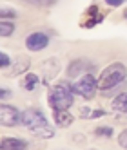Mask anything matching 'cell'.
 <instances>
[{
	"label": "cell",
	"mask_w": 127,
	"mask_h": 150,
	"mask_svg": "<svg viewBox=\"0 0 127 150\" xmlns=\"http://www.w3.org/2000/svg\"><path fill=\"white\" fill-rule=\"evenodd\" d=\"M96 89H98V78H94L91 72L82 74L80 80L73 83V92L83 100H91L96 94Z\"/></svg>",
	"instance_id": "cell-3"
},
{
	"label": "cell",
	"mask_w": 127,
	"mask_h": 150,
	"mask_svg": "<svg viewBox=\"0 0 127 150\" xmlns=\"http://www.w3.org/2000/svg\"><path fill=\"white\" fill-rule=\"evenodd\" d=\"M113 109H114L116 112H123V114H127V92L118 94V96L113 100Z\"/></svg>",
	"instance_id": "cell-12"
},
{
	"label": "cell",
	"mask_w": 127,
	"mask_h": 150,
	"mask_svg": "<svg viewBox=\"0 0 127 150\" xmlns=\"http://www.w3.org/2000/svg\"><path fill=\"white\" fill-rule=\"evenodd\" d=\"M118 145L122 146V148H125L127 150V128H125V130L118 136Z\"/></svg>",
	"instance_id": "cell-19"
},
{
	"label": "cell",
	"mask_w": 127,
	"mask_h": 150,
	"mask_svg": "<svg viewBox=\"0 0 127 150\" xmlns=\"http://www.w3.org/2000/svg\"><path fill=\"white\" fill-rule=\"evenodd\" d=\"M9 96H11V91L0 87V100H6V98H9Z\"/></svg>",
	"instance_id": "cell-21"
},
{
	"label": "cell",
	"mask_w": 127,
	"mask_h": 150,
	"mask_svg": "<svg viewBox=\"0 0 127 150\" xmlns=\"http://www.w3.org/2000/svg\"><path fill=\"white\" fill-rule=\"evenodd\" d=\"M24 2L31 4V6H36V7H51L56 4V0H24Z\"/></svg>",
	"instance_id": "cell-15"
},
{
	"label": "cell",
	"mask_w": 127,
	"mask_h": 150,
	"mask_svg": "<svg viewBox=\"0 0 127 150\" xmlns=\"http://www.w3.org/2000/svg\"><path fill=\"white\" fill-rule=\"evenodd\" d=\"M49 44V36L46 33H31L27 38H26V47L29 51H33V52H38L42 49H46Z\"/></svg>",
	"instance_id": "cell-6"
},
{
	"label": "cell",
	"mask_w": 127,
	"mask_h": 150,
	"mask_svg": "<svg viewBox=\"0 0 127 150\" xmlns=\"http://www.w3.org/2000/svg\"><path fill=\"white\" fill-rule=\"evenodd\" d=\"M38 76L36 74H33V72H27L26 76L22 78V81H20V85L26 89V91H35L36 89V85H38Z\"/></svg>",
	"instance_id": "cell-11"
},
{
	"label": "cell",
	"mask_w": 127,
	"mask_h": 150,
	"mask_svg": "<svg viewBox=\"0 0 127 150\" xmlns=\"http://www.w3.org/2000/svg\"><path fill=\"white\" fill-rule=\"evenodd\" d=\"M15 33V24L9 20H0V38H7Z\"/></svg>",
	"instance_id": "cell-13"
},
{
	"label": "cell",
	"mask_w": 127,
	"mask_h": 150,
	"mask_svg": "<svg viewBox=\"0 0 127 150\" xmlns=\"http://www.w3.org/2000/svg\"><path fill=\"white\" fill-rule=\"evenodd\" d=\"M44 123H47L46 116L36 109H27V110L22 112V116H20V125H24L26 128H29V130L38 127V125H44Z\"/></svg>",
	"instance_id": "cell-5"
},
{
	"label": "cell",
	"mask_w": 127,
	"mask_h": 150,
	"mask_svg": "<svg viewBox=\"0 0 127 150\" xmlns=\"http://www.w3.org/2000/svg\"><path fill=\"white\" fill-rule=\"evenodd\" d=\"M94 134L98 137H111L113 136V128L111 127H98L96 130H94Z\"/></svg>",
	"instance_id": "cell-16"
},
{
	"label": "cell",
	"mask_w": 127,
	"mask_h": 150,
	"mask_svg": "<svg viewBox=\"0 0 127 150\" xmlns=\"http://www.w3.org/2000/svg\"><path fill=\"white\" fill-rule=\"evenodd\" d=\"M123 2H125V0H105V4L111 6V7H118V6H122Z\"/></svg>",
	"instance_id": "cell-20"
},
{
	"label": "cell",
	"mask_w": 127,
	"mask_h": 150,
	"mask_svg": "<svg viewBox=\"0 0 127 150\" xmlns=\"http://www.w3.org/2000/svg\"><path fill=\"white\" fill-rule=\"evenodd\" d=\"M105 112L103 110H91V109H82V117H100V116H103Z\"/></svg>",
	"instance_id": "cell-17"
},
{
	"label": "cell",
	"mask_w": 127,
	"mask_h": 150,
	"mask_svg": "<svg viewBox=\"0 0 127 150\" xmlns=\"http://www.w3.org/2000/svg\"><path fill=\"white\" fill-rule=\"evenodd\" d=\"M0 148L2 150H24L27 148V141L20 137H2L0 139Z\"/></svg>",
	"instance_id": "cell-8"
},
{
	"label": "cell",
	"mask_w": 127,
	"mask_h": 150,
	"mask_svg": "<svg viewBox=\"0 0 127 150\" xmlns=\"http://www.w3.org/2000/svg\"><path fill=\"white\" fill-rule=\"evenodd\" d=\"M20 114L16 107L13 105H7V103H0V125L2 127H16L20 123Z\"/></svg>",
	"instance_id": "cell-4"
},
{
	"label": "cell",
	"mask_w": 127,
	"mask_h": 150,
	"mask_svg": "<svg viewBox=\"0 0 127 150\" xmlns=\"http://www.w3.org/2000/svg\"><path fill=\"white\" fill-rule=\"evenodd\" d=\"M125 78H127L125 65L120 62H114L102 71L100 78H98V89L100 91H111L114 87H118L120 83H123Z\"/></svg>",
	"instance_id": "cell-1"
},
{
	"label": "cell",
	"mask_w": 127,
	"mask_h": 150,
	"mask_svg": "<svg viewBox=\"0 0 127 150\" xmlns=\"http://www.w3.org/2000/svg\"><path fill=\"white\" fill-rule=\"evenodd\" d=\"M16 18V11L7 6H0V20H13Z\"/></svg>",
	"instance_id": "cell-14"
},
{
	"label": "cell",
	"mask_w": 127,
	"mask_h": 150,
	"mask_svg": "<svg viewBox=\"0 0 127 150\" xmlns=\"http://www.w3.org/2000/svg\"><path fill=\"white\" fill-rule=\"evenodd\" d=\"M31 132H33L36 137H40V139H51L53 136H55V128H53L49 123H44V125H38L35 128H31Z\"/></svg>",
	"instance_id": "cell-10"
},
{
	"label": "cell",
	"mask_w": 127,
	"mask_h": 150,
	"mask_svg": "<svg viewBox=\"0 0 127 150\" xmlns=\"http://www.w3.org/2000/svg\"><path fill=\"white\" fill-rule=\"evenodd\" d=\"M9 67H11V58L0 51V69H9Z\"/></svg>",
	"instance_id": "cell-18"
},
{
	"label": "cell",
	"mask_w": 127,
	"mask_h": 150,
	"mask_svg": "<svg viewBox=\"0 0 127 150\" xmlns=\"http://www.w3.org/2000/svg\"><path fill=\"white\" fill-rule=\"evenodd\" d=\"M75 101V92H73V85L69 81H58L49 92V105L55 110L69 109Z\"/></svg>",
	"instance_id": "cell-2"
},
{
	"label": "cell",
	"mask_w": 127,
	"mask_h": 150,
	"mask_svg": "<svg viewBox=\"0 0 127 150\" xmlns=\"http://www.w3.org/2000/svg\"><path fill=\"white\" fill-rule=\"evenodd\" d=\"M94 65L91 62L87 60H75V62H71V65L67 69V74H69V78H80L82 74H87V72H93Z\"/></svg>",
	"instance_id": "cell-7"
},
{
	"label": "cell",
	"mask_w": 127,
	"mask_h": 150,
	"mask_svg": "<svg viewBox=\"0 0 127 150\" xmlns=\"http://www.w3.org/2000/svg\"><path fill=\"white\" fill-rule=\"evenodd\" d=\"M53 120H55L56 127H60V128H67L73 121H75V117H73V116L67 112V109H62V110H55V114H53Z\"/></svg>",
	"instance_id": "cell-9"
}]
</instances>
